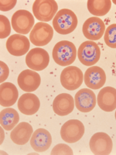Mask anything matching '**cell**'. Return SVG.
Instances as JSON below:
<instances>
[{
	"instance_id": "cell-1",
	"label": "cell",
	"mask_w": 116,
	"mask_h": 155,
	"mask_svg": "<svg viewBox=\"0 0 116 155\" xmlns=\"http://www.w3.org/2000/svg\"><path fill=\"white\" fill-rule=\"evenodd\" d=\"M78 23L77 17L72 10L62 9L56 12L53 19V27L55 31L62 35L72 33Z\"/></svg>"
},
{
	"instance_id": "cell-2",
	"label": "cell",
	"mask_w": 116,
	"mask_h": 155,
	"mask_svg": "<svg viewBox=\"0 0 116 155\" xmlns=\"http://www.w3.org/2000/svg\"><path fill=\"white\" fill-rule=\"evenodd\" d=\"M77 49L72 42L68 41H61L56 43L53 49V59L58 65H70L74 62L77 57Z\"/></svg>"
},
{
	"instance_id": "cell-3",
	"label": "cell",
	"mask_w": 116,
	"mask_h": 155,
	"mask_svg": "<svg viewBox=\"0 0 116 155\" xmlns=\"http://www.w3.org/2000/svg\"><path fill=\"white\" fill-rule=\"evenodd\" d=\"M77 56L81 64L92 67L100 59V48L95 41H87L80 45L77 51Z\"/></svg>"
},
{
	"instance_id": "cell-4",
	"label": "cell",
	"mask_w": 116,
	"mask_h": 155,
	"mask_svg": "<svg viewBox=\"0 0 116 155\" xmlns=\"http://www.w3.org/2000/svg\"><path fill=\"white\" fill-rule=\"evenodd\" d=\"M58 5L54 0H37L33 5L36 19L41 22H49L56 16Z\"/></svg>"
},
{
	"instance_id": "cell-5",
	"label": "cell",
	"mask_w": 116,
	"mask_h": 155,
	"mask_svg": "<svg viewBox=\"0 0 116 155\" xmlns=\"http://www.w3.org/2000/svg\"><path fill=\"white\" fill-rule=\"evenodd\" d=\"M53 37V28L44 22H39L32 29L30 41L37 47H43L49 44Z\"/></svg>"
},
{
	"instance_id": "cell-6",
	"label": "cell",
	"mask_w": 116,
	"mask_h": 155,
	"mask_svg": "<svg viewBox=\"0 0 116 155\" xmlns=\"http://www.w3.org/2000/svg\"><path fill=\"white\" fill-rule=\"evenodd\" d=\"M84 74L79 68L67 66L60 74V83L62 86L69 91L77 89L82 85Z\"/></svg>"
},
{
	"instance_id": "cell-7",
	"label": "cell",
	"mask_w": 116,
	"mask_h": 155,
	"mask_svg": "<svg viewBox=\"0 0 116 155\" xmlns=\"http://www.w3.org/2000/svg\"><path fill=\"white\" fill-rule=\"evenodd\" d=\"M85 126L78 120H70L62 126L60 136L62 140L68 143H76L85 134Z\"/></svg>"
},
{
	"instance_id": "cell-8",
	"label": "cell",
	"mask_w": 116,
	"mask_h": 155,
	"mask_svg": "<svg viewBox=\"0 0 116 155\" xmlns=\"http://www.w3.org/2000/svg\"><path fill=\"white\" fill-rule=\"evenodd\" d=\"M12 27L19 34H27L34 28V17L25 9L17 10L12 16Z\"/></svg>"
},
{
	"instance_id": "cell-9",
	"label": "cell",
	"mask_w": 116,
	"mask_h": 155,
	"mask_svg": "<svg viewBox=\"0 0 116 155\" xmlns=\"http://www.w3.org/2000/svg\"><path fill=\"white\" fill-rule=\"evenodd\" d=\"M89 146L94 154L108 155L112 151V140L105 133H96L90 140Z\"/></svg>"
},
{
	"instance_id": "cell-10",
	"label": "cell",
	"mask_w": 116,
	"mask_h": 155,
	"mask_svg": "<svg viewBox=\"0 0 116 155\" xmlns=\"http://www.w3.org/2000/svg\"><path fill=\"white\" fill-rule=\"evenodd\" d=\"M50 63V56L47 51L40 48L30 50L26 57V64L31 70L39 71L46 68Z\"/></svg>"
},
{
	"instance_id": "cell-11",
	"label": "cell",
	"mask_w": 116,
	"mask_h": 155,
	"mask_svg": "<svg viewBox=\"0 0 116 155\" xmlns=\"http://www.w3.org/2000/svg\"><path fill=\"white\" fill-rule=\"evenodd\" d=\"M105 25L102 19L96 16L88 18L84 23L82 27L83 34L89 41L100 40L105 32Z\"/></svg>"
},
{
	"instance_id": "cell-12",
	"label": "cell",
	"mask_w": 116,
	"mask_h": 155,
	"mask_svg": "<svg viewBox=\"0 0 116 155\" xmlns=\"http://www.w3.org/2000/svg\"><path fill=\"white\" fill-rule=\"evenodd\" d=\"M74 102L76 108L80 112L89 113L96 106L97 98L91 88H82L76 93Z\"/></svg>"
},
{
	"instance_id": "cell-13",
	"label": "cell",
	"mask_w": 116,
	"mask_h": 155,
	"mask_svg": "<svg viewBox=\"0 0 116 155\" xmlns=\"http://www.w3.org/2000/svg\"><path fill=\"white\" fill-rule=\"evenodd\" d=\"M30 42L26 36L22 34H13L6 41V49L13 56H23L28 53Z\"/></svg>"
},
{
	"instance_id": "cell-14",
	"label": "cell",
	"mask_w": 116,
	"mask_h": 155,
	"mask_svg": "<svg viewBox=\"0 0 116 155\" xmlns=\"http://www.w3.org/2000/svg\"><path fill=\"white\" fill-rule=\"evenodd\" d=\"M17 82L19 88L27 92L36 91L41 82L40 74L33 70L27 69L19 74Z\"/></svg>"
},
{
	"instance_id": "cell-15",
	"label": "cell",
	"mask_w": 116,
	"mask_h": 155,
	"mask_svg": "<svg viewBox=\"0 0 116 155\" xmlns=\"http://www.w3.org/2000/svg\"><path fill=\"white\" fill-rule=\"evenodd\" d=\"M85 85L91 89H99L105 84L106 74L98 66H92L85 71L84 76Z\"/></svg>"
},
{
	"instance_id": "cell-16",
	"label": "cell",
	"mask_w": 116,
	"mask_h": 155,
	"mask_svg": "<svg viewBox=\"0 0 116 155\" xmlns=\"http://www.w3.org/2000/svg\"><path fill=\"white\" fill-rule=\"evenodd\" d=\"M52 143V137L45 129L40 128L34 132L30 139V145L36 152L41 153L47 150Z\"/></svg>"
},
{
	"instance_id": "cell-17",
	"label": "cell",
	"mask_w": 116,
	"mask_h": 155,
	"mask_svg": "<svg viewBox=\"0 0 116 155\" xmlns=\"http://www.w3.org/2000/svg\"><path fill=\"white\" fill-rule=\"evenodd\" d=\"M98 105L103 111L112 112L116 109V89L107 86L100 90L98 98Z\"/></svg>"
},
{
	"instance_id": "cell-18",
	"label": "cell",
	"mask_w": 116,
	"mask_h": 155,
	"mask_svg": "<svg viewBox=\"0 0 116 155\" xmlns=\"http://www.w3.org/2000/svg\"><path fill=\"white\" fill-rule=\"evenodd\" d=\"M74 99L70 94L61 93L56 96L53 102V112L60 116H67L74 110Z\"/></svg>"
},
{
	"instance_id": "cell-19",
	"label": "cell",
	"mask_w": 116,
	"mask_h": 155,
	"mask_svg": "<svg viewBox=\"0 0 116 155\" xmlns=\"http://www.w3.org/2000/svg\"><path fill=\"white\" fill-rule=\"evenodd\" d=\"M40 107V102L34 94H23L18 100V109L23 114L27 116L34 115Z\"/></svg>"
},
{
	"instance_id": "cell-20",
	"label": "cell",
	"mask_w": 116,
	"mask_h": 155,
	"mask_svg": "<svg viewBox=\"0 0 116 155\" xmlns=\"http://www.w3.org/2000/svg\"><path fill=\"white\" fill-rule=\"evenodd\" d=\"M34 134L33 127L27 122H22L17 124L11 131L10 138L17 145H24L28 143Z\"/></svg>"
},
{
	"instance_id": "cell-21",
	"label": "cell",
	"mask_w": 116,
	"mask_h": 155,
	"mask_svg": "<svg viewBox=\"0 0 116 155\" xmlns=\"http://www.w3.org/2000/svg\"><path fill=\"white\" fill-rule=\"evenodd\" d=\"M19 92L14 84L3 82L0 86V104L3 107H10L17 101Z\"/></svg>"
},
{
	"instance_id": "cell-22",
	"label": "cell",
	"mask_w": 116,
	"mask_h": 155,
	"mask_svg": "<svg viewBox=\"0 0 116 155\" xmlns=\"http://www.w3.org/2000/svg\"><path fill=\"white\" fill-rule=\"evenodd\" d=\"M19 121V113L16 109L7 107L1 111L0 124L1 127L6 131L13 130Z\"/></svg>"
},
{
	"instance_id": "cell-23",
	"label": "cell",
	"mask_w": 116,
	"mask_h": 155,
	"mask_svg": "<svg viewBox=\"0 0 116 155\" xmlns=\"http://www.w3.org/2000/svg\"><path fill=\"white\" fill-rule=\"evenodd\" d=\"M88 9L93 16H105L111 7V0H88Z\"/></svg>"
},
{
	"instance_id": "cell-24",
	"label": "cell",
	"mask_w": 116,
	"mask_h": 155,
	"mask_svg": "<svg viewBox=\"0 0 116 155\" xmlns=\"http://www.w3.org/2000/svg\"><path fill=\"white\" fill-rule=\"evenodd\" d=\"M105 42L111 48H116V23L110 25L104 34Z\"/></svg>"
},
{
	"instance_id": "cell-25",
	"label": "cell",
	"mask_w": 116,
	"mask_h": 155,
	"mask_svg": "<svg viewBox=\"0 0 116 155\" xmlns=\"http://www.w3.org/2000/svg\"><path fill=\"white\" fill-rule=\"evenodd\" d=\"M11 34V24L9 19L5 16H0V38L4 39Z\"/></svg>"
},
{
	"instance_id": "cell-26",
	"label": "cell",
	"mask_w": 116,
	"mask_h": 155,
	"mask_svg": "<svg viewBox=\"0 0 116 155\" xmlns=\"http://www.w3.org/2000/svg\"><path fill=\"white\" fill-rule=\"evenodd\" d=\"M50 154L52 155H73L74 152H73L72 149L67 144L64 143H59V144L56 145L53 148V150L51 151Z\"/></svg>"
},
{
	"instance_id": "cell-27",
	"label": "cell",
	"mask_w": 116,
	"mask_h": 155,
	"mask_svg": "<svg viewBox=\"0 0 116 155\" xmlns=\"http://www.w3.org/2000/svg\"><path fill=\"white\" fill-rule=\"evenodd\" d=\"M16 2H17L16 0H9V1L1 0L0 1V9L3 12L11 10L15 7Z\"/></svg>"
},
{
	"instance_id": "cell-28",
	"label": "cell",
	"mask_w": 116,
	"mask_h": 155,
	"mask_svg": "<svg viewBox=\"0 0 116 155\" xmlns=\"http://www.w3.org/2000/svg\"><path fill=\"white\" fill-rule=\"evenodd\" d=\"M0 68H1V78L0 81L1 83H3L5 80L7 79L8 76L9 74V69L8 68L7 64L3 61H0Z\"/></svg>"
},
{
	"instance_id": "cell-29",
	"label": "cell",
	"mask_w": 116,
	"mask_h": 155,
	"mask_svg": "<svg viewBox=\"0 0 116 155\" xmlns=\"http://www.w3.org/2000/svg\"><path fill=\"white\" fill-rule=\"evenodd\" d=\"M3 130L4 129L2 127H1V133H2V138H1V143H2L4 140V134H3Z\"/></svg>"
},
{
	"instance_id": "cell-30",
	"label": "cell",
	"mask_w": 116,
	"mask_h": 155,
	"mask_svg": "<svg viewBox=\"0 0 116 155\" xmlns=\"http://www.w3.org/2000/svg\"><path fill=\"white\" fill-rule=\"evenodd\" d=\"M112 2H114V3L116 5V0H114V1H112Z\"/></svg>"
},
{
	"instance_id": "cell-31",
	"label": "cell",
	"mask_w": 116,
	"mask_h": 155,
	"mask_svg": "<svg viewBox=\"0 0 116 155\" xmlns=\"http://www.w3.org/2000/svg\"><path fill=\"white\" fill-rule=\"evenodd\" d=\"M114 116H115V120H116V111H115V114H114Z\"/></svg>"
}]
</instances>
